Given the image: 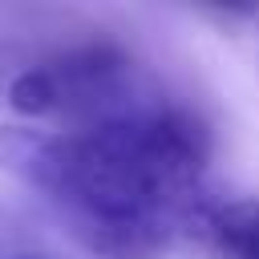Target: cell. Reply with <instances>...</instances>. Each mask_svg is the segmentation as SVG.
<instances>
[{"instance_id": "cell-2", "label": "cell", "mask_w": 259, "mask_h": 259, "mask_svg": "<svg viewBox=\"0 0 259 259\" xmlns=\"http://www.w3.org/2000/svg\"><path fill=\"white\" fill-rule=\"evenodd\" d=\"M142 101L134 57L113 40H85L61 49L8 85V105L24 117H73L77 125L105 121Z\"/></svg>"}, {"instance_id": "cell-3", "label": "cell", "mask_w": 259, "mask_h": 259, "mask_svg": "<svg viewBox=\"0 0 259 259\" xmlns=\"http://www.w3.org/2000/svg\"><path fill=\"white\" fill-rule=\"evenodd\" d=\"M198 235H206L227 259H259V198L210 202Z\"/></svg>"}, {"instance_id": "cell-1", "label": "cell", "mask_w": 259, "mask_h": 259, "mask_svg": "<svg viewBox=\"0 0 259 259\" xmlns=\"http://www.w3.org/2000/svg\"><path fill=\"white\" fill-rule=\"evenodd\" d=\"M206 162V125L158 97L93 125H0V170L49 198L105 259H150L174 235L198 231L210 210Z\"/></svg>"}, {"instance_id": "cell-4", "label": "cell", "mask_w": 259, "mask_h": 259, "mask_svg": "<svg viewBox=\"0 0 259 259\" xmlns=\"http://www.w3.org/2000/svg\"><path fill=\"white\" fill-rule=\"evenodd\" d=\"M0 259H45V255H0Z\"/></svg>"}]
</instances>
